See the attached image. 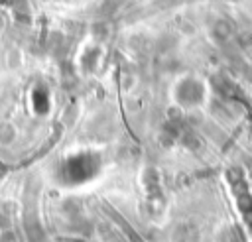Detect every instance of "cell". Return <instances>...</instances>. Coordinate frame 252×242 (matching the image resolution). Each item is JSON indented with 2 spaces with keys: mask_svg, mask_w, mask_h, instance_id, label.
<instances>
[{
  "mask_svg": "<svg viewBox=\"0 0 252 242\" xmlns=\"http://www.w3.org/2000/svg\"><path fill=\"white\" fill-rule=\"evenodd\" d=\"M207 87L197 77H181L173 87V98L181 108H195L205 102Z\"/></svg>",
  "mask_w": 252,
  "mask_h": 242,
  "instance_id": "6da1fadb",
  "label": "cell"
},
{
  "mask_svg": "<svg viewBox=\"0 0 252 242\" xmlns=\"http://www.w3.org/2000/svg\"><path fill=\"white\" fill-rule=\"evenodd\" d=\"M14 138H16V130H14L10 124H4V126L0 128V144H2V146H10V144L14 142Z\"/></svg>",
  "mask_w": 252,
  "mask_h": 242,
  "instance_id": "3957f363",
  "label": "cell"
},
{
  "mask_svg": "<svg viewBox=\"0 0 252 242\" xmlns=\"http://www.w3.org/2000/svg\"><path fill=\"white\" fill-rule=\"evenodd\" d=\"M213 31H215V35H217L219 39H228L230 33H232V26H230L226 20H219V22L215 24Z\"/></svg>",
  "mask_w": 252,
  "mask_h": 242,
  "instance_id": "7a4b0ae2",
  "label": "cell"
},
{
  "mask_svg": "<svg viewBox=\"0 0 252 242\" xmlns=\"http://www.w3.org/2000/svg\"><path fill=\"white\" fill-rule=\"evenodd\" d=\"M6 63H8V67H10V69L20 67V65H22V53H20V49L12 47V49L8 51V55H6Z\"/></svg>",
  "mask_w": 252,
  "mask_h": 242,
  "instance_id": "277c9868",
  "label": "cell"
}]
</instances>
